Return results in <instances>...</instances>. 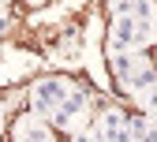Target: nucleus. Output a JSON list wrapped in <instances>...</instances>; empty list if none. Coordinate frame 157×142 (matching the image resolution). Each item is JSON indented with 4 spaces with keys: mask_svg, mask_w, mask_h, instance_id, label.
<instances>
[{
    "mask_svg": "<svg viewBox=\"0 0 157 142\" xmlns=\"http://www.w3.org/2000/svg\"><path fill=\"white\" fill-rule=\"evenodd\" d=\"M131 142H139V138H131Z\"/></svg>",
    "mask_w": 157,
    "mask_h": 142,
    "instance_id": "13",
    "label": "nucleus"
},
{
    "mask_svg": "<svg viewBox=\"0 0 157 142\" xmlns=\"http://www.w3.org/2000/svg\"><path fill=\"white\" fill-rule=\"evenodd\" d=\"M11 138H15V142H56V138H52V131H49L37 116L23 120V124L15 127V135H11Z\"/></svg>",
    "mask_w": 157,
    "mask_h": 142,
    "instance_id": "3",
    "label": "nucleus"
},
{
    "mask_svg": "<svg viewBox=\"0 0 157 142\" xmlns=\"http://www.w3.org/2000/svg\"><path fill=\"white\" fill-rule=\"evenodd\" d=\"M30 4H41V0H30Z\"/></svg>",
    "mask_w": 157,
    "mask_h": 142,
    "instance_id": "12",
    "label": "nucleus"
},
{
    "mask_svg": "<svg viewBox=\"0 0 157 142\" xmlns=\"http://www.w3.org/2000/svg\"><path fill=\"white\" fill-rule=\"evenodd\" d=\"M142 64H146V60H142V52H139V49H127V52H112V75L120 79V83H127V79H131L135 71H139Z\"/></svg>",
    "mask_w": 157,
    "mask_h": 142,
    "instance_id": "2",
    "label": "nucleus"
},
{
    "mask_svg": "<svg viewBox=\"0 0 157 142\" xmlns=\"http://www.w3.org/2000/svg\"><path fill=\"white\" fill-rule=\"evenodd\" d=\"M8 26H11V19H8V15H4V11H0V34H4V30H8Z\"/></svg>",
    "mask_w": 157,
    "mask_h": 142,
    "instance_id": "9",
    "label": "nucleus"
},
{
    "mask_svg": "<svg viewBox=\"0 0 157 142\" xmlns=\"http://www.w3.org/2000/svg\"><path fill=\"white\" fill-rule=\"evenodd\" d=\"M0 116H4V101H0Z\"/></svg>",
    "mask_w": 157,
    "mask_h": 142,
    "instance_id": "10",
    "label": "nucleus"
},
{
    "mask_svg": "<svg viewBox=\"0 0 157 142\" xmlns=\"http://www.w3.org/2000/svg\"><path fill=\"white\" fill-rule=\"evenodd\" d=\"M67 90H71L67 79H37L34 90H30V112H34L37 120H49L56 109L64 105Z\"/></svg>",
    "mask_w": 157,
    "mask_h": 142,
    "instance_id": "1",
    "label": "nucleus"
},
{
    "mask_svg": "<svg viewBox=\"0 0 157 142\" xmlns=\"http://www.w3.org/2000/svg\"><path fill=\"white\" fill-rule=\"evenodd\" d=\"M86 101H90V94H86L82 86H71V90H67V97H64V105H60V109H64L67 116H75V120H78V116H82V109H86Z\"/></svg>",
    "mask_w": 157,
    "mask_h": 142,
    "instance_id": "5",
    "label": "nucleus"
},
{
    "mask_svg": "<svg viewBox=\"0 0 157 142\" xmlns=\"http://www.w3.org/2000/svg\"><path fill=\"white\" fill-rule=\"evenodd\" d=\"M142 105H146V109H150V112L157 116V83H153V86H150V90L142 94Z\"/></svg>",
    "mask_w": 157,
    "mask_h": 142,
    "instance_id": "7",
    "label": "nucleus"
},
{
    "mask_svg": "<svg viewBox=\"0 0 157 142\" xmlns=\"http://www.w3.org/2000/svg\"><path fill=\"white\" fill-rule=\"evenodd\" d=\"M153 83H157V71H153L150 64H142V67H139V71H135V75L127 79V83H124V86H127V90H131L135 97H139V94H146V90H150Z\"/></svg>",
    "mask_w": 157,
    "mask_h": 142,
    "instance_id": "4",
    "label": "nucleus"
},
{
    "mask_svg": "<svg viewBox=\"0 0 157 142\" xmlns=\"http://www.w3.org/2000/svg\"><path fill=\"white\" fill-rule=\"evenodd\" d=\"M153 131H157V116H153Z\"/></svg>",
    "mask_w": 157,
    "mask_h": 142,
    "instance_id": "11",
    "label": "nucleus"
},
{
    "mask_svg": "<svg viewBox=\"0 0 157 142\" xmlns=\"http://www.w3.org/2000/svg\"><path fill=\"white\" fill-rule=\"evenodd\" d=\"M71 142H94V135H90V131H75V138H71Z\"/></svg>",
    "mask_w": 157,
    "mask_h": 142,
    "instance_id": "8",
    "label": "nucleus"
},
{
    "mask_svg": "<svg viewBox=\"0 0 157 142\" xmlns=\"http://www.w3.org/2000/svg\"><path fill=\"white\" fill-rule=\"evenodd\" d=\"M131 15L139 19V23H153V0H135Z\"/></svg>",
    "mask_w": 157,
    "mask_h": 142,
    "instance_id": "6",
    "label": "nucleus"
}]
</instances>
